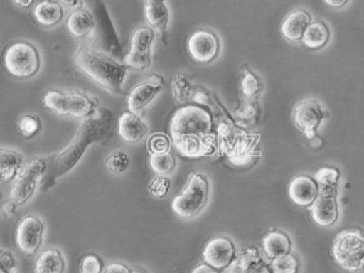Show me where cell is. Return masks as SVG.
<instances>
[{
	"instance_id": "cell-1",
	"label": "cell",
	"mask_w": 364,
	"mask_h": 273,
	"mask_svg": "<svg viewBox=\"0 0 364 273\" xmlns=\"http://www.w3.org/2000/svg\"><path fill=\"white\" fill-rule=\"evenodd\" d=\"M172 144L186 158L209 156L216 152L218 141L210 114L199 105L178 108L169 124Z\"/></svg>"
},
{
	"instance_id": "cell-2",
	"label": "cell",
	"mask_w": 364,
	"mask_h": 273,
	"mask_svg": "<svg viewBox=\"0 0 364 273\" xmlns=\"http://www.w3.org/2000/svg\"><path fill=\"white\" fill-rule=\"evenodd\" d=\"M111 119V111L102 108L97 109L94 114H91V117H87L82 121L71 144L64 151L50 156L48 161H46V173L41 178L43 191H47L57 178L73 169L91 142L100 141L108 134Z\"/></svg>"
},
{
	"instance_id": "cell-3",
	"label": "cell",
	"mask_w": 364,
	"mask_h": 273,
	"mask_svg": "<svg viewBox=\"0 0 364 273\" xmlns=\"http://www.w3.org/2000/svg\"><path fill=\"white\" fill-rule=\"evenodd\" d=\"M74 63L81 73L100 87L111 92H121L127 75V67L124 64L87 46H81L75 51Z\"/></svg>"
},
{
	"instance_id": "cell-4",
	"label": "cell",
	"mask_w": 364,
	"mask_h": 273,
	"mask_svg": "<svg viewBox=\"0 0 364 273\" xmlns=\"http://www.w3.org/2000/svg\"><path fill=\"white\" fill-rule=\"evenodd\" d=\"M331 255L344 270L364 269V230L354 228L338 232L331 245Z\"/></svg>"
},
{
	"instance_id": "cell-5",
	"label": "cell",
	"mask_w": 364,
	"mask_h": 273,
	"mask_svg": "<svg viewBox=\"0 0 364 273\" xmlns=\"http://www.w3.org/2000/svg\"><path fill=\"white\" fill-rule=\"evenodd\" d=\"M43 105L57 114L84 118L97 111L98 100L82 92H63L50 90L43 97Z\"/></svg>"
},
{
	"instance_id": "cell-6",
	"label": "cell",
	"mask_w": 364,
	"mask_h": 273,
	"mask_svg": "<svg viewBox=\"0 0 364 273\" xmlns=\"http://www.w3.org/2000/svg\"><path fill=\"white\" fill-rule=\"evenodd\" d=\"M208 181L199 173H192L182 189V192L173 198L172 210L182 219H189L198 215L208 200Z\"/></svg>"
},
{
	"instance_id": "cell-7",
	"label": "cell",
	"mask_w": 364,
	"mask_h": 273,
	"mask_svg": "<svg viewBox=\"0 0 364 273\" xmlns=\"http://www.w3.org/2000/svg\"><path fill=\"white\" fill-rule=\"evenodd\" d=\"M4 67L17 78H30L40 68L38 51L28 43H13L4 53Z\"/></svg>"
},
{
	"instance_id": "cell-8",
	"label": "cell",
	"mask_w": 364,
	"mask_h": 273,
	"mask_svg": "<svg viewBox=\"0 0 364 273\" xmlns=\"http://www.w3.org/2000/svg\"><path fill=\"white\" fill-rule=\"evenodd\" d=\"M46 173V159L36 158L30 162L21 165L20 171L14 176V182L10 191V202L7 203L11 208H16L24 203L34 192L37 182Z\"/></svg>"
},
{
	"instance_id": "cell-9",
	"label": "cell",
	"mask_w": 364,
	"mask_h": 273,
	"mask_svg": "<svg viewBox=\"0 0 364 273\" xmlns=\"http://www.w3.org/2000/svg\"><path fill=\"white\" fill-rule=\"evenodd\" d=\"M92 16L95 20V27L92 31L94 43L102 51L112 54V55H118L121 53V46H119L118 37L115 34L114 26L109 20V16L105 10L104 3H101V1L94 3Z\"/></svg>"
},
{
	"instance_id": "cell-10",
	"label": "cell",
	"mask_w": 364,
	"mask_h": 273,
	"mask_svg": "<svg viewBox=\"0 0 364 273\" xmlns=\"http://www.w3.org/2000/svg\"><path fill=\"white\" fill-rule=\"evenodd\" d=\"M44 226L40 219L33 215L24 216L16 228V245L24 255L34 253L43 240Z\"/></svg>"
},
{
	"instance_id": "cell-11",
	"label": "cell",
	"mask_w": 364,
	"mask_h": 273,
	"mask_svg": "<svg viewBox=\"0 0 364 273\" xmlns=\"http://www.w3.org/2000/svg\"><path fill=\"white\" fill-rule=\"evenodd\" d=\"M186 50L196 63H209L219 53V40L209 30H198L188 37Z\"/></svg>"
},
{
	"instance_id": "cell-12",
	"label": "cell",
	"mask_w": 364,
	"mask_h": 273,
	"mask_svg": "<svg viewBox=\"0 0 364 273\" xmlns=\"http://www.w3.org/2000/svg\"><path fill=\"white\" fill-rule=\"evenodd\" d=\"M323 117L324 114L318 102L314 100H303L293 108V122L300 131L306 134L309 139L316 138V131Z\"/></svg>"
},
{
	"instance_id": "cell-13",
	"label": "cell",
	"mask_w": 364,
	"mask_h": 273,
	"mask_svg": "<svg viewBox=\"0 0 364 273\" xmlns=\"http://www.w3.org/2000/svg\"><path fill=\"white\" fill-rule=\"evenodd\" d=\"M205 264L219 270L228 267L235 259V246L228 237H213L210 239L202 252Z\"/></svg>"
},
{
	"instance_id": "cell-14",
	"label": "cell",
	"mask_w": 364,
	"mask_h": 273,
	"mask_svg": "<svg viewBox=\"0 0 364 273\" xmlns=\"http://www.w3.org/2000/svg\"><path fill=\"white\" fill-rule=\"evenodd\" d=\"M162 87L164 78L161 75H151L144 82L135 85L127 98L128 111L138 115V112L156 97Z\"/></svg>"
},
{
	"instance_id": "cell-15",
	"label": "cell",
	"mask_w": 364,
	"mask_h": 273,
	"mask_svg": "<svg viewBox=\"0 0 364 273\" xmlns=\"http://www.w3.org/2000/svg\"><path fill=\"white\" fill-rule=\"evenodd\" d=\"M287 193L291 202L300 206H310L318 195L317 185L313 178L300 175L289 182Z\"/></svg>"
},
{
	"instance_id": "cell-16",
	"label": "cell",
	"mask_w": 364,
	"mask_h": 273,
	"mask_svg": "<svg viewBox=\"0 0 364 273\" xmlns=\"http://www.w3.org/2000/svg\"><path fill=\"white\" fill-rule=\"evenodd\" d=\"M309 209L313 222L318 226H330L338 218V206L334 195H317Z\"/></svg>"
},
{
	"instance_id": "cell-17",
	"label": "cell",
	"mask_w": 364,
	"mask_h": 273,
	"mask_svg": "<svg viewBox=\"0 0 364 273\" xmlns=\"http://www.w3.org/2000/svg\"><path fill=\"white\" fill-rule=\"evenodd\" d=\"M259 142V135L256 134H246L243 131H239L237 135L235 136L229 151L226 155L229 159L236 164V165H243L247 159L255 158V148Z\"/></svg>"
},
{
	"instance_id": "cell-18",
	"label": "cell",
	"mask_w": 364,
	"mask_h": 273,
	"mask_svg": "<svg viewBox=\"0 0 364 273\" xmlns=\"http://www.w3.org/2000/svg\"><path fill=\"white\" fill-rule=\"evenodd\" d=\"M146 134L145 122L129 111H125L118 118V135L125 142H136Z\"/></svg>"
},
{
	"instance_id": "cell-19",
	"label": "cell",
	"mask_w": 364,
	"mask_h": 273,
	"mask_svg": "<svg viewBox=\"0 0 364 273\" xmlns=\"http://www.w3.org/2000/svg\"><path fill=\"white\" fill-rule=\"evenodd\" d=\"M310 23V16L304 10H294L284 17L280 30L282 34L291 41H297L303 37L304 30Z\"/></svg>"
},
{
	"instance_id": "cell-20",
	"label": "cell",
	"mask_w": 364,
	"mask_h": 273,
	"mask_svg": "<svg viewBox=\"0 0 364 273\" xmlns=\"http://www.w3.org/2000/svg\"><path fill=\"white\" fill-rule=\"evenodd\" d=\"M65 26L74 37H85L88 34H92L95 20L90 10L78 9L70 13V16L65 20Z\"/></svg>"
},
{
	"instance_id": "cell-21",
	"label": "cell",
	"mask_w": 364,
	"mask_h": 273,
	"mask_svg": "<svg viewBox=\"0 0 364 273\" xmlns=\"http://www.w3.org/2000/svg\"><path fill=\"white\" fill-rule=\"evenodd\" d=\"M144 14L148 24L161 33L166 31L168 20H169V11L166 7V3L159 0H146L144 3Z\"/></svg>"
},
{
	"instance_id": "cell-22",
	"label": "cell",
	"mask_w": 364,
	"mask_h": 273,
	"mask_svg": "<svg viewBox=\"0 0 364 273\" xmlns=\"http://www.w3.org/2000/svg\"><path fill=\"white\" fill-rule=\"evenodd\" d=\"M33 17L38 24H41L44 27H51V26H55L61 20L63 7L58 1L44 0L34 6Z\"/></svg>"
},
{
	"instance_id": "cell-23",
	"label": "cell",
	"mask_w": 364,
	"mask_h": 273,
	"mask_svg": "<svg viewBox=\"0 0 364 273\" xmlns=\"http://www.w3.org/2000/svg\"><path fill=\"white\" fill-rule=\"evenodd\" d=\"M290 249H291L290 239L283 232L270 230L263 237V250L267 255V257L272 260L276 257L289 255Z\"/></svg>"
},
{
	"instance_id": "cell-24",
	"label": "cell",
	"mask_w": 364,
	"mask_h": 273,
	"mask_svg": "<svg viewBox=\"0 0 364 273\" xmlns=\"http://www.w3.org/2000/svg\"><path fill=\"white\" fill-rule=\"evenodd\" d=\"M65 262L58 249L41 252L34 264V273H64Z\"/></svg>"
},
{
	"instance_id": "cell-25",
	"label": "cell",
	"mask_w": 364,
	"mask_h": 273,
	"mask_svg": "<svg viewBox=\"0 0 364 273\" xmlns=\"http://www.w3.org/2000/svg\"><path fill=\"white\" fill-rule=\"evenodd\" d=\"M328 37H330L328 27L323 21L310 20L307 28L304 30L301 41L304 43L306 47L317 50V48H321L328 41Z\"/></svg>"
},
{
	"instance_id": "cell-26",
	"label": "cell",
	"mask_w": 364,
	"mask_h": 273,
	"mask_svg": "<svg viewBox=\"0 0 364 273\" xmlns=\"http://www.w3.org/2000/svg\"><path fill=\"white\" fill-rule=\"evenodd\" d=\"M340 172L337 168H320L314 175L313 179L317 185L318 195H334L337 191V179Z\"/></svg>"
},
{
	"instance_id": "cell-27",
	"label": "cell",
	"mask_w": 364,
	"mask_h": 273,
	"mask_svg": "<svg viewBox=\"0 0 364 273\" xmlns=\"http://www.w3.org/2000/svg\"><path fill=\"white\" fill-rule=\"evenodd\" d=\"M23 165V158L14 151L0 149V181L14 179Z\"/></svg>"
},
{
	"instance_id": "cell-28",
	"label": "cell",
	"mask_w": 364,
	"mask_h": 273,
	"mask_svg": "<svg viewBox=\"0 0 364 273\" xmlns=\"http://www.w3.org/2000/svg\"><path fill=\"white\" fill-rule=\"evenodd\" d=\"M259 118V107L255 100H246L235 111V121L239 127H252Z\"/></svg>"
},
{
	"instance_id": "cell-29",
	"label": "cell",
	"mask_w": 364,
	"mask_h": 273,
	"mask_svg": "<svg viewBox=\"0 0 364 273\" xmlns=\"http://www.w3.org/2000/svg\"><path fill=\"white\" fill-rule=\"evenodd\" d=\"M154 41V31L149 27H139L131 36V50L135 53H149Z\"/></svg>"
},
{
	"instance_id": "cell-30",
	"label": "cell",
	"mask_w": 364,
	"mask_h": 273,
	"mask_svg": "<svg viewBox=\"0 0 364 273\" xmlns=\"http://www.w3.org/2000/svg\"><path fill=\"white\" fill-rule=\"evenodd\" d=\"M262 84L256 74H253L249 68H243L240 77V91L246 100H255L260 92Z\"/></svg>"
},
{
	"instance_id": "cell-31",
	"label": "cell",
	"mask_w": 364,
	"mask_h": 273,
	"mask_svg": "<svg viewBox=\"0 0 364 273\" xmlns=\"http://www.w3.org/2000/svg\"><path fill=\"white\" fill-rule=\"evenodd\" d=\"M41 129V121L34 114H24L17 119V131L23 138H31Z\"/></svg>"
},
{
	"instance_id": "cell-32",
	"label": "cell",
	"mask_w": 364,
	"mask_h": 273,
	"mask_svg": "<svg viewBox=\"0 0 364 273\" xmlns=\"http://www.w3.org/2000/svg\"><path fill=\"white\" fill-rule=\"evenodd\" d=\"M149 165L154 169V172H156L161 176H166L175 168V158L171 152L162 155H151Z\"/></svg>"
},
{
	"instance_id": "cell-33",
	"label": "cell",
	"mask_w": 364,
	"mask_h": 273,
	"mask_svg": "<svg viewBox=\"0 0 364 273\" xmlns=\"http://www.w3.org/2000/svg\"><path fill=\"white\" fill-rule=\"evenodd\" d=\"M169 149H171V139L168 138V135H165L162 132H156L149 136L148 151L151 152V155L168 154Z\"/></svg>"
},
{
	"instance_id": "cell-34",
	"label": "cell",
	"mask_w": 364,
	"mask_h": 273,
	"mask_svg": "<svg viewBox=\"0 0 364 273\" xmlns=\"http://www.w3.org/2000/svg\"><path fill=\"white\" fill-rule=\"evenodd\" d=\"M297 267V260L290 253L276 257L270 263V269L273 273H296Z\"/></svg>"
},
{
	"instance_id": "cell-35",
	"label": "cell",
	"mask_w": 364,
	"mask_h": 273,
	"mask_svg": "<svg viewBox=\"0 0 364 273\" xmlns=\"http://www.w3.org/2000/svg\"><path fill=\"white\" fill-rule=\"evenodd\" d=\"M105 165H107L109 172H112V173H122L128 168V165H129V158H128V155L125 152L115 151V152H112V154H109L107 156Z\"/></svg>"
},
{
	"instance_id": "cell-36",
	"label": "cell",
	"mask_w": 364,
	"mask_h": 273,
	"mask_svg": "<svg viewBox=\"0 0 364 273\" xmlns=\"http://www.w3.org/2000/svg\"><path fill=\"white\" fill-rule=\"evenodd\" d=\"M124 65L136 68V70H145L151 64V53H135L129 51L124 57Z\"/></svg>"
},
{
	"instance_id": "cell-37",
	"label": "cell",
	"mask_w": 364,
	"mask_h": 273,
	"mask_svg": "<svg viewBox=\"0 0 364 273\" xmlns=\"http://www.w3.org/2000/svg\"><path fill=\"white\" fill-rule=\"evenodd\" d=\"M172 94L173 97L183 102L189 98L191 95V84L188 81V78L185 75H176L173 80H172Z\"/></svg>"
},
{
	"instance_id": "cell-38",
	"label": "cell",
	"mask_w": 364,
	"mask_h": 273,
	"mask_svg": "<svg viewBox=\"0 0 364 273\" xmlns=\"http://www.w3.org/2000/svg\"><path fill=\"white\" fill-rule=\"evenodd\" d=\"M80 269H81V273H102L104 264L97 255L88 253L81 259Z\"/></svg>"
},
{
	"instance_id": "cell-39",
	"label": "cell",
	"mask_w": 364,
	"mask_h": 273,
	"mask_svg": "<svg viewBox=\"0 0 364 273\" xmlns=\"http://www.w3.org/2000/svg\"><path fill=\"white\" fill-rule=\"evenodd\" d=\"M171 188V181L168 176H161L158 175L156 178H154L149 183V193L155 198H164L166 196L168 191Z\"/></svg>"
},
{
	"instance_id": "cell-40",
	"label": "cell",
	"mask_w": 364,
	"mask_h": 273,
	"mask_svg": "<svg viewBox=\"0 0 364 273\" xmlns=\"http://www.w3.org/2000/svg\"><path fill=\"white\" fill-rule=\"evenodd\" d=\"M245 273H270V267L260 259L247 266Z\"/></svg>"
},
{
	"instance_id": "cell-41",
	"label": "cell",
	"mask_w": 364,
	"mask_h": 273,
	"mask_svg": "<svg viewBox=\"0 0 364 273\" xmlns=\"http://www.w3.org/2000/svg\"><path fill=\"white\" fill-rule=\"evenodd\" d=\"M13 256L10 253H0V272L3 273H9V270L14 266V262H13Z\"/></svg>"
},
{
	"instance_id": "cell-42",
	"label": "cell",
	"mask_w": 364,
	"mask_h": 273,
	"mask_svg": "<svg viewBox=\"0 0 364 273\" xmlns=\"http://www.w3.org/2000/svg\"><path fill=\"white\" fill-rule=\"evenodd\" d=\"M102 273H131V270L121 263H111L102 269Z\"/></svg>"
},
{
	"instance_id": "cell-43",
	"label": "cell",
	"mask_w": 364,
	"mask_h": 273,
	"mask_svg": "<svg viewBox=\"0 0 364 273\" xmlns=\"http://www.w3.org/2000/svg\"><path fill=\"white\" fill-rule=\"evenodd\" d=\"M209 94H206L205 91H202V90H196V92H195V95H193V101L195 102H198V104H210L209 102Z\"/></svg>"
},
{
	"instance_id": "cell-44",
	"label": "cell",
	"mask_w": 364,
	"mask_h": 273,
	"mask_svg": "<svg viewBox=\"0 0 364 273\" xmlns=\"http://www.w3.org/2000/svg\"><path fill=\"white\" fill-rule=\"evenodd\" d=\"M192 273H219L216 269L208 266V264H199L192 270Z\"/></svg>"
},
{
	"instance_id": "cell-45",
	"label": "cell",
	"mask_w": 364,
	"mask_h": 273,
	"mask_svg": "<svg viewBox=\"0 0 364 273\" xmlns=\"http://www.w3.org/2000/svg\"><path fill=\"white\" fill-rule=\"evenodd\" d=\"M60 4H61V6H67V7H75V10H78V9L82 7V1H67V0H64V1H61Z\"/></svg>"
},
{
	"instance_id": "cell-46",
	"label": "cell",
	"mask_w": 364,
	"mask_h": 273,
	"mask_svg": "<svg viewBox=\"0 0 364 273\" xmlns=\"http://www.w3.org/2000/svg\"><path fill=\"white\" fill-rule=\"evenodd\" d=\"M326 4H328V6H334V7H338V6L346 4V1H344V0H341V1H330V0H326Z\"/></svg>"
},
{
	"instance_id": "cell-47",
	"label": "cell",
	"mask_w": 364,
	"mask_h": 273,
	"mask_svg": "<svg viewBox=\"0 0 364 273\" xmlns=\"http://www.w3.org/2000/svg\"><path fill=\"white\" fill-rule=\"evenodd\" d=\"M16 6H23V7H27L31 4V1H13Z\"/></svg>"
},
{
	"instance_id": "cell-48",
	"label": "cell",
	"mask_w": 364,
	"mask_h": 273,
	"mask_svg": "<svg viewBox=\"0 0 364 273\" xmlns=\"http://www.w3.org/2000/svg\"><path fill=\"white\" fill-rule=\"evenodd\" d=\"M131 273H145V272H139V270H131Z\"/></svg>"
},
{
	"instance_id": "cell-49",
	"label": "cell",
	"mask_w": 364,
	"mask_h": 273,
	"mask_svg": "<svg viewBox=\"0 0 364 273\" xmlns=\"http://www.w3.org/2000/svg\"><path fill=\"white\" fill-rule=\"evenodd\" d=\"M0 273H3V272H0Z\"/></svg>"
}]
</instances>
